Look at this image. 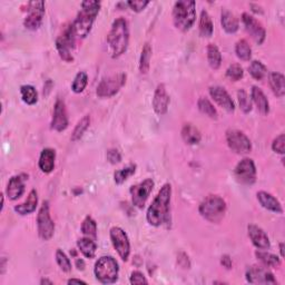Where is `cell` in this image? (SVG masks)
Here are the masks:
<instances>
[{"label":"cell","mask_w":285,"mask_h":285,"mask_svg":"<svg viewBox=\"0 0 285 285\" xmlns=\"http://www.w3.org/2000/svg\"><path fill=\"white\" fill-rule=\"evenodd\" d=\"M172 197L170 184H164L158 192L153 203L147 210L146 218L151 226L158 227L161 225L169 222V205Z\"/></svg>","instance_id":"6da1fadb"},{"label":"cell","mask_w":285,"mask_h":285,"mask_svg":"<svg viewBox=\"0 0 285 285\" xmlns=\"http://www.w3.org/2000/svg\"><path fill=\"white\" fill-rule=\"evenodd\" d=\"M101 2L97 0H86L82 3V9L77 14V17L71 24L72 30L76 38H86L91 30L97 15L101 10Z\"/></svg>","instance_id":"7a4b0ae2"},{"label":"cell","mask_w":285,"mask_h":285,"mask_svg":"<svg viewBox=\"0 0 285 285\" xmlns=\"http://www.w3.org/2000/svg\"><path fill=\"white\" fill-rule=\"evenodd\" d=\"M129 44V28L125 18L119 17L112 23L111 28L107 35V45L110 56L118 58L125 54Z\"/></svg>","instance_id":"3957f363"},{"label":"cell","mask_w":285,"mask_h":285,"mask_svg":"<svg viewBox=\"0 0 285 285\" xmlns=\"http://www.w3.org/2000/svg\"><path fill=\"white\" fill-rule=\"evenodd\" d=\"M196 19V3L193 0L176 2L173 8V22L181 31L189 30Z\"/></svg>","instance_id":"277c9868"},{"label":"cell","mask_w":285,"mask_h":285,"mask_svg":"<svg viewBox=\"0 0 285 285\" xmlns=\"http://www.w3.org/2000/svg\"><path fill=\"white\" fill-rule=\"evenodd\" d=\"M200 214L211 223H220L226 212V203L222 197L210 195L200 204Z\"/></svg>","instance_id":"5b68a950"},{"label":"cell","mask_w":285,"mask_h":285,"mask_svg":"<svg viewBox=\"0 0 285 285\" xmlns=\"http://www.w3.org/2000/svg\"><path fill=\"white\" fill-rule=\"evenodd\" d=\"M118 263L111 256H102L98 258L94 268L96 278L103 284L115 283L118 278Z\"/></svg>","instance_id":"8992f818"},{"label":"cell","mask_w":285,"mask_h":285,"mask_svg":"<svg viewBox=\"0 0 285 285\" xmlns=\"http://www.w3.org/2000/svg\"><path fill=\"white\" fill-rule=\"evenodd\" d=\"M126 78H127V76L124 72H118V74L103 78L97 86V96L101 98H109L115 96L126 84Z\"/></svg>","instance_id":"52a82bcc"},{"label":"cell","mask_w":285,"mask_h":285,"mask_svg":"<svg viewBox=\"0 0 285 285\" xmlns=\"http://www.w3.org/2000/svg\"><path fill=\"white\" fill-rule=\"evenodd\" d=\"M38 235L44 241H49L55 233V223L51 220L49 212V203L46 201L43 203L37 215Z\"/></svg>","instance_id":"ba28073f"},{"label":"cell","mask_w":285,"mask_h":285,"mask_svg":"<svg viewBox=\"0 0 285 285\" xmlns=\"http://www.w3.org/2000/svg\"><path fill=\"white\" fill-rule=\"evenodd\" d=\"M75 42L76 36L70 25L69 27L63 32V35L59 36L56 41V48L63 61L67 63H71L74 61L72 51H74L75 48Z\"/></svg>","instance_id":"9c48e42d"},{"label":"cell","mask_w":285,"mask_h":285,"mask_svg":"<svg viewBox=\"0 0 285 285\" xmlns=\"http://www.w3.org/2000/svg\"><path fill=\"white\" fill-rule=\"evenodd\" d=\"M154 186L155 183L151 178H147V180H145L141 183L132 185L129 189L132 204L138 208H144L150 193L154 189Z\"/></svg>","instance_id":"30bf717a"},{"label":"cell","mask_w":285,"mask_h":285,"mask_svg":"<svg viewBox=\"0 0 285 285\" xmlns=\"http://www.w3.org/2000/svg\"><path fill=\"white\" fill-rule=\"evenodd\" d=\"M226 142L229 147L236 154H248L252 150L250 138L238 129H229L226 131Z\"/></svg>","instance_id":"8fae6325"},{"label":"cell","mask_w":285,"mask_h":285,"mask_svg":"<svg viewBox=\"0 0 285 285\" xmlns=\"http://www.w3.org/2000/svg\"><path fill=\"white\" fill-rule=\"evenodd\" d=\"M109 235H110L112 246H114V249L116 250L119 257L126 262L129 258V254H130V243L127 234L125 233V231L123 229L114 226L110 229Z\"/></svg>","instance_id":"7c38bea8"},{"label":"cell","mask_w":285,"mask_h":285,"mask_svg":"<svg viewBox=\"0 0 285 285\" xmlns=\"http://www.w3.org/2000/svg\"><path fill=\"white\" fill-rule=\"evenodd\" d=\"M236 181L244 185H252L256 181V167L252 158L245 157L236 165L234 169Z\"/></svg>","instance_id":"4fadbf2b"},{"label":"cell","mask_w":285,"mask_h":285,"mask_svg":"<svg viewBox=\"0 0 285 285\" xmlns=\"http://www.w3.org/2000/svg\"><path fill=\"white\" fill-rule=\"evenodd\" d=\"M28 15L25 18L24 25L29 30H36L42 26L45 15V2H30L28 4Z\"/></svg>","instance_id":"5bb4252c"},{"label":"cell","mask_w":285,"mask_h":285,"mask_svg":"<svg viewBox=\"0 0 285 285\" xmlns=\"http://www.w3.org/2000/svg\"><path fill=\"white\" fill-rule=\"evenodd\" d=\"M242 22L245 26V29L254 39V42L258 45H262L267 37V30L263 27V25L249 12H243Z\"/></svg>","instance_id":"9a60e30c"},{"label":"cell","mask_w":285,"mask_h":285,"mask_svg":"<svg viewBox=\"0 0 285 285\" xmlns=\"http://www.w3.org/2000/svg\"><path fill=\"white\" fill-rule=\"evenodd\" d=\"M246 281L251 284H277L273 273L267 267H251L246 271Z\"/></svg>","instance_id":"2e32d148"},{"label":"cell","mask_w":285,"mask_h":285,"mask_svg":"<svg viewBox=\"0 0 285 285\" xmlns=\"http://www.w3.org/2000/svg\"><path fill=\"white\" fill-rule=\"evenodd\" d=\"M68 127V116L67 109H66L65 102L62 99H57L54 107V114H52L51 128L56 131H63Z\"/></svg>","instance_id":"e0dca14e"},{"label":"cell","mask_w":285,"mask_h":285,"mask_svg":"<svg viewBox=\"0 0 285 285\" xmlns=\"http://www.w3.org/2000/svg\"><path fill=\"white\" fill-rule=\"evenodd\" d=\"M170 98L164 84H160L155 89L153 97V108L157 115H165L168 110Z\"/></svg>","instance_id":"ac0fdd59"},{"label":"cell","mask_w":285,"mask_h":285,"mask_svg":"<svg viewBox=\"0 0 285 285\" xmlns=\"http://www.w3.org/2000/svg\"><path fill=\"white\" fill-rule=\"evenodd\" d=\"M210 95L222 108L229 112H234L235 104L226 89L221 87V86H213V87L210 88Z\"/></svg>","instance_id":"d6986e66"},{"label":"cell","mask_w":285,"mask_h":285,"mask_svg":"<svg viewBox=\"0 0 285 285\" xmlns=\"http://www.w3.org/2000/svg\"><path fill=\"white\" fill-rule=\"evenodd\" d=\"M28 180V175L21 174L12 176L6 188V194L11 201H16L25 193V182Z\"/></svg>","instance_id":"ffe728a7"},{"label":"cell","mask_w":285,"mask_h":285,"mask_svg":"<svg viewBox=\"0 0 285 285\" xmlns=\"http://www.w3.org/2000/svg\"><path fill=\"white\" fill-rule=\"evenodd\" d=\"M249 236L252 243L258 250H269L271 248V242L268 234L264 230L255 224H250L248 226Z\"/></svg>","instance_id":"44dd1931"},{"label":"cell","mask_w":285,"mask_h":285,"mask_svg":"<svg viewBox=\"0 0 285 285\" xmlns=\"http://www.w3.org/2000/svg\"><path fill=\"white\" fill-rule=\"evenodd\" d=\"M257 200L265 210L274 212V213H278V214L283 213L281 203L278 202L277 198H275L272 194L268 193V192H264V191L258 192Z\"/></svg>","instance_id":"7402d4cb"},{"label":"cell","mask_w":285,"mask_h":285,"mask_svg":"<svg viewBox=\"0 0 285 285\" xmlns=\"http://www.w3.org/2000/svg\"><path fill=\"white\" fill-rule=\"evenodd\" d=\"M55 160H56V150L52 148H45L41 153L39 157L38 166L45 174H49L55 168Z\"/></svg>","instance_id":"603a6c76"},{"label":"cell","mask_w":285,"mask_h":285,"mask_svg":"<svg viewBox=\"0 0 285 285\" xmlns=\"http://www.w3.org/2000/svg\"><path fill=\"white\" fill-rule=\"evenodd\" d=\"M38 205V194L36 189H31L28 194V198L24 203L15 206V212L19 215H28L34 213Z\"/></svg>","instance_id":"cb8c5ba5"},{"label":"cell","mask_w":285,"mask_h":285,"mask_svg":"<svg viewBox=\"0 0 285 285\" xmlns=\"http://www.w3.org/2000/svg\"><path fill=\"white\" fill-rule=\"evenodd\" d=\"M251 98L252 101H253V103L256 105V107L258 110H260V112H262L263 115L269 114L270 104L267 96H265L261 88L256 87V86H253L251 90Z\"/></svg>","instance_id":"d4e9b609"},{"label":"cell","mask_w":285,"mask_h":285,"mask_svg":"<svg viewBox=\"0 0 285 285\" xmlns=\"http://www.w3.org/2000/svg\"><path fill=\"white\" fill-rule=\"evenodd\" d=\"M183 141L188 145H196L201 142L202 134L193 124H185L182 128Z\"/></svg>","instance_id":"484cf974"},{"label":"cell","mask_w":285,"mask_h":285,"mask_svg":"<svg viewBox=\"0 0 285 285\" xmlns=\"http://www.w3.org/2000/svg\"><path fill=\"white\" fill-rule=\"evenodd\" d=\"M221 24L223 29L227 32V34H234L238 30L240 24H238V19L235 17L233 12L230 10H223L221 16Z\"/></svg>","instance_id":"4316f807"},{"label":"cell","mask_w":285,"mask_h":285,"mask_svg":"<svg viewBox=\"0 0 285 285\" xmlns=\"http://www.w3.org/2000/svg\"><path fill=\"white\" fill-rule=\"evenodd\" d=\"M270 86L273 90L274 95L277 97H283L285 95V78L281 72H271L269 76Z\"/></svg>","instance_id":"83f0119b"},{"label":"cell","mask_w":285,"mask_h":285,"mask_svg":"<svg viewBox=\"0 0 285 285\" xmlns=\"http://www.w3.org/2000/svg\"><path fill=\"white\" fill-rule=\"evenodd\" d=\"M77 246L85 257L87 258L95 257L96 251H97V244L95 240H92V238H89V237L79 238L77 241Z\"/></svg>","instance_id":"f1b7e54d"},{"label":"cell","mask_w":285,"mask_h":285,"mask_svg":"<svg viewBox=\"0 0 285 285\" xmlns=\"http://www.w3.org/2000/svg\"><path fill=\"white\" fill-rule=\"evenodd\" d=\"M255 256L264 267L267 268H278L281 265V260L278 256L269 253L267 250H258L255 252Z\"/></svg>","instance_id":"f546056e"},{"label":"cell","mask_w":285,"mask_h":285,"mask_svg":"<svg viewBox=\"0 0 285 285\" xmlns=\"http://www.w3.org/2000/svg\"><path fill=\"white\" fill-rule=\"evenodd\" d=\"M214 31V25L212 22V18L208 15L206 10H203L201 12V18H200V34L202 37H211L213 35Z\"/></svg>","instance_id":"4dcf8cb0"},{"label":"cell","mask_w":285,"mask_h":285,"mask_svg":"<svg viewBox=\"0 0 285 285\" xmlns=\"http://www.w3.org/2000/svg\"><path fill=\"white\" fill-rule=\"evenodd\" d=\"M207 61L213 69H218L222 64V54L220 49L214 44H208L207 46Z\"/></svg>","instance_id":"1f68e13d"},{"label":"cell","mask_w":285,"mask_h":285,"mask_svg":"<svg viewBox=\"0 0 285 285\" xmlns=\"http://www.w3.org/2000/svg\"><path fill=\"white\" fill-rule=\"evenodd\" d=\"M150 58H151V46H150V44L146 43L144 45V47L142 49L141 61H139V71H141L144 75H146L149 71Z\"/></svg>","instance_id":"d6a6232c"},{"label":"cell","mask_w":285,"mask_h":285,"mask_svg":"<svg viewBox=\"0 0 285 285\" xmlns=\"http://www.w3.org/2000/svg\"><path fill=\"white\" fill-rule=\"evenodd\" d=\"M81 230H82V233L86 237L92 238V240L96 241V238H97V224H96V221L91 216H86L85 217Z\"/></svg>","instance_id":"836d02e7"},{"label":"cell","mask_w":285,"mask_h":285,"mask_svg":"<svg viewBox=\"0 0 285 285\" xmlns=\"http://www.w3.org/2000/svg\"><path fill=\"white\" fill-rule=\"evenodd\" d=\"M21 95L23 101L27 105H35L38 101V92L34 86L24 85L21 87Z\"/></svg>","instance_id":"e575fe53"},{"label":"cell","mask_w":285,"mask_h":285,"mask_svg":"<svg viewBox=\"0 0 285 285\" xmlns=\"http://www.w3.org/2000/svg\"><path fill=\"white\" fill-rule=\"evenodd\" d=\"M197 106H198V109H200L203 114L208 116L212 119H217V117H218L217 110L214 107V105L212 104L207 98L201 97L200 99H198Z\"/></svg>","instance_id":"d590c367"},{"label":"cell","mask_w":285,"mask_h":285,"mask_svg":"<svg viewBox=\"0 0 285 285\" xmlns=\"http://www.w3.org/2000/svg\"><path fill=\"white\" fill-rule=\"evenodd\" d=\"M89 125H90V117L89 115H86L77 123L76 127L74 128V131H72L71 134V141L76 142L78 139H81L85 134V131L89 127Z\"/></svg>","instance_id":"8d00e7d4"},{"label":"cell","mask_w":285,"mask_h":285,"mask_svg":"<svg viewBox=\"0 0 285 285\" xmlns=\"http://www.w3.org/2000/svg\"><path fill=\"white\" fill-rule=\"evenodd\" d=\"M235 52L238 58L245 62L250 61L252 57V48H251L250 44L248 43V41H245V39H241V41H238L236 43Z\"/></svg>","instance_id":"74e56055"},{"label":"cell","mask_w":285,"mask_h":285,"mask_svg":"<svg viewBox=\"0 0 285 285\" xmlns=\"http://www.w3.org/2000/svg\"><path fill=\"white\" fill-rule=\"evenodd\" d=\"M136 172V165L135 164H129L128 166H126L122 169L116 170L114 174V181L116 184L121 185L123 184L128 177H130L131 175H134Z\"/></svg>","instance_id":"f35d334b"},{"label":"cell","mask_w":285,"mask_h":285,"mask_svg":"<svg viewBox=\"0 0 285 285\" xmlns=\"http://www.w3.org/2000/svg\"><path fill=\"white\" fill-rule=\"evenodd\" d=\"M249 71L251 76L256 81H262L267 76V67L260 61H253L249 66Z\"/></svg>","instance_id":"ab89813d"},{"label":"cell","mask_w":285,"mask_h":285,"mask_svg":"<svg viewBox=\"0 0 285 285\" xmlns=\"http://www.w3.org/2000/svg\"><path fill=\"white\" fill-rule=\"evenodd\" d=\"M88 84V76L85 71H79L71 84V89L76 94H81Z\"/></svg>","instance_id":"60d3db41"},{"label":"cell","mask_w":285,"mask_h":285,"mask_svg":"<svg viewBox=\"0 0 285 285\" xmlns=\"http://www.w3.org/2000/svg\"><path fill=\"white\" fill-rule=\"evenodd\" d=\"M56 262L58 264V267L62 269L63 272H66V273H68V272L71 271V262L68 258V256L66 255L62 250H57L56 251Z\"/></svg>","instance_id":"b9f144b4"},{"label":"cell","mask_w":285,"mask_h":285,"mask_svg":"<svg viewBox=\"0 0 285 285\" xmlns=\"http://www.w3.org/2000/svg\"><path fill=\"white\" fill-rule=\"evenodd\" d=\"M244 76L243 67L240 64H232L226 70V77L233 82H238Z\"/></svg>","instance_id":"7bdbcfd3"},{"label":"cell","mask_w":285,"mask_h":285,"mask_svg":"<svg viewBox=\"0 0 285 285\" xmlns=\"http://www.w3.org/2000/svg\"><path fill=\"white\" fill-rule=\"evenodd\" d=\"M237 98H238V104H240V107L243 110V112L248 114L252 110V101L249 97L248 92L244 89H240L237 91Z\"/></svg>","instance_id":"ee69618b"},{"label":"cell","mask_w":285,"mask_h":285,"mask_svg":"<svg viewBox=\"0 0 285 285\" xmlns=\"http://www.w3.org/2000/svg\"><path fill=\"white\" fill-rule=\"evenodd\" d=\"M272 149H273L275 153H278L283 155L285 153V135L281 134L278 135L273 143H272Z\"/></svg>","instance_id":"f6af8a7d"},{"label":"cell","mask_w":285,"mask_h":285,"mask_svg":"<svg viewBox=\"0 0 285 285\" xmlns=\"http://www.w3.org/2000/svg\"><path fill=\"white\" fill-rule=\"evenodd\" d=\"M148 4V0H130V2H127V5L129 6L130 9L134 10L135 12L143 11Z\"/></svg>","instance_id":"bcb514c9"},{"label":"cell","mask_w":285,"mask_h":285,"mask_svg":"<svg viewBox=\"0 0 285 285\" xmlns=\"http://www.w3.org/2000/svg\"><path fill=\"white\" fill-rule=\"evenodd\" d=\"M130 283L131 284H147L148 281L146 280V277L139 271H135L132 272L130 275Z\"/></svg>","instance_id":"7dc6e473"},{"label":"cell","mask_w":285,"mask_h":285,"mask_svg":"<svg viewBox=\"0 0 285 285\" xmlns=\"http://www.w3.org/2000/svg\"><path fill=\"white\" fill-rule=\"evenodd\" d=\"M107 160L111 163V164H117L122 161V155L119 151L115 148H111L107 151Z\"/></svg>","instance_id":"c3c4849f"},{"label":"cell","mask_w":285,"mask_h":285,"mask_svg":"<svg viewBox=\"0 0 285 285\" xmlns=\"http://www.w3.org/2000/svg\"><path fill=\"white\" fill-rule=\"evenodd\" d=\"M177 262H178V265H180V267H182L183 269H189V267H191L188 256L185 254V253H180V254H178Z\"/></svg>","instance_id":"681fc988"},{"label":"cell","mask_w":285,"mask_h":285,"mask_svg":"<svg viewBox=\"0 0 285 285\" xmlns=\"http://www.w3.org/2000/svg\"><path fill=\"white\" fill-rule=\"evenodd\" d=\"M221 264L223 265L225 269H227V270H231L232 267H233V263H232V258L227 254H225L221 257Z\"/></svg>","instance_id":"f907efd6"},{"label":"cell","mask_w":285,"mask_h":285,"mask_svg":"<svg viewBox=\"0 0 285 285\" xmlns=\"http://www.w3.org/2000/svg\"><path fill=\"white\" fill-rule=\"evenodd\" d=\"M76 267H77L78 270L84 271L85 270V262H84V260H82V258H78V260H76Z\"/></svg>","instance_id":"816d5d0a"},{"label":"cell","mask_w":285,"mask_h":285,"mask_svg":"<svg viewBox=\"0 0 285 285\" xmlns=\"http://www.w3.org/2000/svg\"><path fill=\"white\" fill-rule=\"evenodd\" d=\"M68 284H87V283L85 281L78 280V278H70V280H68Z\"/></svg>","instance_id":"f5cc1de1"},{"label":"cell","mask_w":285,"mask_h":285,"mask_svg":"<svg viewBox=\"0 0 285 285\" xmlns=\"http://www.w3.org/2000/svg\"><path fill=\"white\" fill-rule=\"evenodd\" d=\"M251 7L254 8V9H252L254 12H257V14H263V10H262V8L260 7V6H256L254 4H251Z\"/></svg>","instance_id":"db71d44e"},{"label":"cell","mask_w":285,"mask_h":285,"mask_svg":"<svg viewBox=\"0 0 285 285\" xmlns=\"http://www.w3.org/2000/svg\"><path fill=\"white\" fill-rule=\"evenodd\" d=\"M41 284H49V285H51L52 282L49 281V280H47V278H43V280L41 281Z\"/></svg>","instance_id":"11a10c76"},{"label":"cell","mask_w":285,"mask_h":285,"mask_svg":"<svg viewBox=\"0 0 285 285\" xmlns=\"http://www.w3.org/2000/svg\"><path fill=\"white\" fill-rule=\"evenodd\" d=\"M280 252H281V256H284V243H280Z\"/></svg>","instance_id":"9f6ffc18"}]
</instances>
